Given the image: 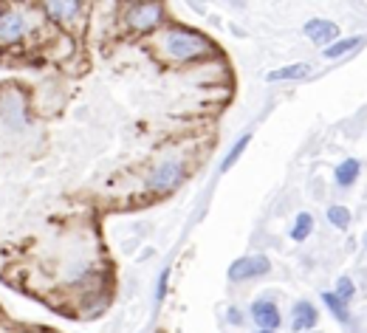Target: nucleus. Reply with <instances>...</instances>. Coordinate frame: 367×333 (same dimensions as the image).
Wrapping results in <instances>:
<instances>
[{
  "label": "nucleus",
  "mask_w": 367,
  "mask_h": 333,
  "mask_svg": "<svg viewBox=\"0 0 367 333\" xmlns=\"http://www.w3.org/2000/svg\"><path fill=\"white\" fill-rule=\"evenodd\" d=\"M153 48L161 60L167 62H175V65H184V62H195V60H203L212 54V43L198 34V32H189V29H164L156 34L153 40Z\"/></svg>",
  "instance_id": "f257e3e1"
},
{
  "label": "nucleus",
  "mask_w": 367,
  "mask_h": 333,
  "mask_svg": "<svg viewBox=\"0 0 367 333\" xmlns=\"http://www.w3.org/2000/svg\"><path fill=\"white\" fill-rule=\"evenodd\" d=\"M184 175H187L184 161L167 158V161L156 164V170H153L150 178H147V186H150L153 192H170V189H175V186L184 181Z\"/></svg>",
  "instance_id": "f03ea898"
},
{
  "label": "nucleus",
  "mask_w": 367,
  "mask_h": 333,
  "mask_svg": "<svg viewBox=\"0 0 367 333\" xmlns=\"http://www.w3.org/2000/svg\"><path fill=\"white\" fill-rule=\"evenodd\" d=\"M269 271H272V260L266 254H246V257H237L229 266V280L243 283V280H252V277H263Z\"/></svg>",
  "instance_id": "7ed1b4c3"
},
{
  "label": "nucleus",
  "mask_w": 367,
  "mask_h": 333,
  "mask_svg": "<svg viewBox=\"0 0 367 333\" xmlns=\"http://www.w3.org/2000/svg\"><path fill=\"white\" fill-rule=\"evenodd\" d=\"M161 15H164L161 4H133V6L125 12V20H128V26H131L133 32H150V29L159 26Z\"/></svg>",
  "instance_id": "20e7f679"
},
{
  "label": "nucleus",
  "mask_w": 367,
  "mask_h": 333,
  "mask_svg": "<svg viewBox=\"0 0 367 333\" xmlns=\"http://www.w3.org/2000/svg\"><path fill=\"white\" fill-rule=\"evenodd\" d=\"M23 34H26V23L20 12H12V9L0 12V46H15L23 40Z\"/></svg>",
  "instance_id": "39448f33"
},
{
  "label": "nucleus",
  "mask_w": 367,
  "mask_h": 333,
  "mask_svg": "<svg viewBox=\"0 0 367 333\" xmlns=\"http://www.w3.org/2000/svg\"><path fill=\"white\" fill-rule=\"evenodd\" d=\"M252 319L258 322L260 330H277L283 316H280V308L272 302V299H258L252 305Z\"/></svg>",
  "instance_id": "423d86ee"
},
{
  "label": "nucleus",
  "mask_w": 367,
  "mask_h": 333,
  "mask_svg": "<svg viewBox=\"0 0 367 333\" xmlns=\"http://www.w3.org/2000/svg\"><path fill=\"white\" fill-rule=\"evenodd\" d=\"M316 322H319V313H316V308H314L311 302H297V305L291 308V327H294V333L314 330Z\"/></svg>",
  "instance_id": "0eeeda50"
},
{
  "label": "nucleus",
  "mask_w": 367,
  "mask_h": 333,
  "mask_svg": "<svg viewBox=\"0 0 367 333\" xmlns=\"http://www.w3.org/2000/svg\"><path fill=\"white\" fill-rule=\"evenodd\" d=\"M336 34H339V26H336L333 20H319V18H314V20L305 23V37L314 40L316 46H328Z\"/></svg>",
  "instance_id": "6e6552de"
},
{
  "label": "nucleus",
  "mask_w": 367,
  "mask_h": 333,
  "mask_svg": "<svg viewBox=\"0 0 367 333\" xmlns=\"http://www.w3.org/2000/svg\"><path fill=\"white\" fill-rule=\"evenodd\" d=\"M311 74V65L305 62H294V65H286V68H277L272 74H266V82H286V79H305Z\"/></svg>",
  "instance_id": "1a4fd4ad"
},
{
  "label": "nucleus",
  "mask_w": 367,
  "mask_h": 333,
  "mask_svg": "<svg viewBox=\"0 0 367 333\" xmlns=\"http://www.w3.org/2000/svg\"><path fill=\"white\" fill-rule=\"evenodd\" d=\"M359 172H361V164H359L356 158H345V161L336 167V184L347 189V186H353V184H356Z\"/></svg>",
  "instance_id": "9d476101"
},
{
  "label": "nucleus",
  "mask_w": 367,
  "mask_h": 333,
  "mask_svg": "<svg viewBox=\"0 0 367 333\" xmlns=\"http://www.w3.org/2000/svg\"><path fill=\"white\" fill-rule=\"evenodd\" d=\"M249 142H252V136L246 133V136H240L237 142H234V147L226 153V158H223V164H220V172H229L234 164H237V158L243 156V153H246V147H249Z\"/></svg>",
  "instance_id": "9b49d317"
},
{
  "label": "nucleus",
  "mask_w": 367,
  "mask_h": 333,
  "mask_svg": "<svg viewBox=\"0 0 367 333\" xmlns=\"http://www.w3.org/2000/svg\"><path fill=\"white\" fill-rule=\"evenodd\" d=\"M356 46H361V37H345V40H339V43H331L322 54L328 57V60H336V57H342V54H347V51H353Z\"/></svg>",
  "instance_id": "f8f14e48"
},
{
  "label": "nucleus",
  "mask_w": 367,
  "mask_h": 333,
  "mask_svg": "<svg viewBox=\"0 0 367 333\" xmlns=\"http://www.w3.org/2000/svg\"><path fill=\"white\" fill-rule=\"evenodd\" d=\"M322 299H325V305L331 308V313L339 319V322H350V311H347V302H342L333 291H325L322 294Z\"/></svg>",
  "instance_id": "ddd939ff"
},
{
  "label": "nucleus",
  "mask_w": 367,
  "mask_h": 333,
  "mask_svg": "<svg viewBox=\"0 0 367 333\" xmlns=\"http://www.w3.org/2000/svg\"><path fill=\"white\" fill-rule=\"evenodd\" d=\"M48 15L54 20H71L76 12H79V4H74V0H65V4H46Z\"/></svg>",
  "instance_id": "4468645a"
},
{
  "label": "nucleus",
  "mask_w": 367,
  "mask_h": 333,
  "mask_svg": "<svg viewBox=\"0 0 367 333\" xmlns=\"http://www.w3.org/2000/svg\"><path fill=\"white\" fill-rule=\"evenodd\" d=\"M311 229H314V217H311L308 212H300V215H297V220H294L291 238H294V240H305V238L311 235Z\"/></svg>",
  "instance_id": "2eb2a0df"
},
{
  "label": "nucleus",
  "mask_w": 367,
  "mask_h": 333,
  "mask_svg": "<svg viewBox=\"0 0 367 333\" xmlns=\"http://www.w3.org/2000/svg\"><path fill=\"white\" fill-rule=\"evenodd\" d=\"M328 220H331V224H333L336 229H342V232H345V229L350 226V212H347L345 206H339V203H336V206H331V209H328Z\"/></svg>",
  "instance_id": "dca6fc26"
},
{
  "label": "nucleus",
  "mask_w": 367,
  "mask_h": 333,
  "mask_svg": "<svg viewBox=\"0 0 367 333\" xmlns=\"http://www.w3.org/2000/svg\"><path fill=\"white\" fill-rule=\"evenodd\" d=\"M342 302H347V299H353V294H356V285H353V280L350 277H339L336 280V291H333Z\"/></svg>",
  "instance_id": "f3484780"
},
{
  "label": "nucleus",
  "mask_w": 367,
  "mask_h": 333,
  "mask_svg": "<svg viewBox=\"0 0 367 333\" xmlns=\"http://www.w3.org/2000/svg\"><path fill=\"white\" fill-rule=\"evenodd\" d=\"M167 277H170V271H164V274H161V280H159V294H156V297H159V302H161V299H164V294H167Z\"/></svg>",
  "instance_id": "a211bd4d"
},
{
  "label": "nucleus",
  "mask_w": 367,
  "mask_h": 333,
  "mask_svg": "<svg viewBox=\"0 0 367 333\" xmlns=\"http://www.w3.org/2000/svg\"><path fill=\"white\" fill-rule=\"evenodd\" d=\"M226 316H229V322H232V325H240V322H243L240 308H229V313H226Z\"/></svg>",
  "instance_id": "6ab92c4d"
},
{
  "label": "nucleus",
  "mask_w": 367,
  "mask_h": 333,
  "mask_svg": "<svg viewBox=\"0 0 367 333\" xmlns=\"http://www.w3.org/2000/svg\"><path fill=\"white\" fill-rule=\"evenodd\" d=\"M260 333H277V330H260Z\"/></svg>",
  "instance_id": "aec40b11"
},
{
  "label": "nucleus",
  "mask_w": 367,
  "mask_h": 333,
  "mask_svg": "<svg viewBox=\"0 0 367 333\" xmlns=\"http://www.w3.org/2000/svg\"><path fill=\"white\" fill-rule=\"evenodd\" d=\"M364 243H367V238H364Z\"/></svg>",
  "instance_id": "412c9836"
}]
</instances>
